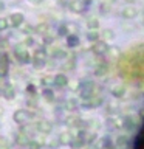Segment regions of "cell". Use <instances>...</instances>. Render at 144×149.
Wrapping results in <instances>:
<instances>
[{
  "instance_id": "6da1fadb",
  "label": "cell",
  "mask_w": 144,
  "mask_h": 149,
  "mask_svg": "<svg viewBox=\"0 0 144 149\" xmlns=\"http://www.w3.org/2000/svg\"><path fill=\"white\" fill-rule=\"evenodd\" d=\"M96 92H98V86L93 81L81 82V96H82V100L90 98V96H96Z\"/></svg>"
},
{
  "instance_id": "7a4b0ae2",
  "label": "cell",
  "mask_w": 144,
  "mask_h": 149,
  "mask_svg": "<svg viewBox=\"0 0 144 149\" xmlns=\"http://www.w3.org/2000/svg\"><path fill=\"white\" fill-rule=\"evenodd\" d=\"M36 113L34 112H30V110H22V109H19V110H16L14 112V115H12V120L16 121L17 124H25V123H28L33 116H34Z\"/></svg>"
},
{
  "instance_id": "3957f363",
  "label": "cell",
  "mask_w": 144,
  "mask_h": 149,
  "mask_svg": "<svg viewBox=\"0 0 144 149\" xmlns=\"http://www.w3.org/2000/svg\"><path fill=\"white\" fill-rule=\"evenodd\" d=\"M102 102L104 101H102L101 96H90L82 101V107H85V109H95V107H99Z\"/></svg>"
},
{
  "instance_id": "277c9868",
  "label": "cell",
  "mask_w": 144,
  "mask_h": 149,
  "mask_svg": "<svg viewBox=\"0 0 144 149\" xmlns=\"http://www.w3.org/2000/svg\"><path fill=\"white\" fill-rule=\"evenodd\" d=\"M36 127L42 134H50L51 130H53V124H51V121H48V120H40Z\"/></svg>"
},
{
  "instance_id": "5b68a950",
  "label": "cell",
  "mask_w": 144,
  "mask_h": 149,
  "mask_svg": "<svg viewBox=\"0 0 144 149\" xmlns=\"http://www.w3.org/2000/svg\"><path fill=\"white\" fill-rule=\"evenodd\" d=\"M16 58L17 61L20 64H30V54L26 53V50H23V48H16Z\"/></svg>"
},
{
  "instance_id": "8992f818",
  "label": "cell",
  "mask_w": 144,
  "mask_h": 149,
  "mask_svg": "<svg viewBox=\"0 0 144 149\" xmlns=\"http://www.w3.org/2000/svg\"><path fill=\"white\" fill-rule=\"evenodd\" d=\"M53 84H54V86H57V87H67V86H68V78H67V74H64V73L56 74V76L53 78Z\"/></svg>"
},
{
  "instance_id": "52a82bcc",
  "label": "cell",
  "mask_w": 144,
  "mask_h": 149,
  "mask_svg": "<svg viewBox=\"0 0 144 149\" xmlns=\"http://www.w3.org/2000/svg\"><path fill=\"white\" fill-rule=\"evenodd\" d=\"M8 67H9V61L6 54H0V78H3L8 73Z\"/></svg>"
},
{
  "instance_id": "ba28073f",
  "label": "cell",
  "mask_w": 144,
  "mask_h": 149,
  "mask_svg": "<svg viewBox=\"0 0 144 149\" xmlns=\"http://www.w3.org/2000/svg\"><path fill=\"white\" fill-rule=\"evenodd\" d=\"M129 143L130 141H129L127 135H119V137L115 140V149H127Z\"/></svg>"
},
{
  "instance_id": "9c48e42d",
  "label": "cell",
  "mask_w": 144,
  "mask_h": 149,
  "mask_svg": "<svg viewBox=\"0 0 144 149\" xmlns=\"http://www.w3.org/2000/svg\"><path fill=\"white\" fill-rule=\"evenodd\" d=\"M2 95L5 96V100H8V101H11L14 100V96H16V90H14V87L12 86H5L3 87V90H2Z\"/></svg>"
},
{
  "instance_id": "30bf717a",
  "label": "cell",
  "mask_w": 144,
  "mask_h": 149,
  "mask_svg": "<svg viewBox=\"0 0 144 149\" xmlns=\"http://www.w3.org/2000/svg\"><path fill=\"white\" fill-rule=\"evenodd\" d=\"M107 51H109V47H107L105 42H96L93 45V53H96V54H104Z\"/></svg>"
},
{
  "instance_id": "8fae6325",
  "label": "cell",
  "mask_w": 144,
  "mask_h": 149,
  "mask_svg": "<svg viewBox=\"0 0 144 149\" xmlns=\"http://www.w3.org/2000/svg\"><path fill=\"white\" fill-rule=\"evenodd\" d=\"M65 123H67V126H70V127H78V126L82 124V121L78 115H70L68 118L65 120Z\"/></svg>"
},
{
  "instance_id": "7c38bea8",
  "label": "cell",
  "mask_w": 144,
  "mask_h": 149,
  "mask_svg": "<svg viewBox=\"0 0 144 149\" xmlns=\"http://www.w3.org/2000/svg\"><path fill=\"white\" fill-rule=\"evenodd\" d=\"M64 107H65V110H67V112H74V110L79 107V102H78L76 100H71V98H70V100L65 101Z\"/></svg>"
},
{
  "instance_id": "4fadbf2b",
  "label": "cell",
  "mask_w": 144,
  "mask_h": 149,
  "mask_svg": "<svg viewBox=\"0 0 144 149\" xmlns=\"http://www.w3.org/2000/svg\"><path fill=\"white\" fill-rule=\"evenodd\" d=\"M84 144H85V143H84V140H82V138H79V137H73V138H71V141L68 143V146L71 148V149H81V148L84 146Z\"/></svg>"
},
{
  "instance_id": "5bb4252c",
  "label": "cell",
  "mask_w": 144,
  "mask_h": 149,
  "mask_svg": "<svg viewBox=\"0 0 144 149\" xmlns=\"http://www.w3.org/2000/svg\"><path fill=\"white\" fill-rule=\"evenodd\" d=\"M71 138H73V135L70 134V132H62L59 135V144H64V146H67V144L71 141Z\"/></svg>"
},
{
  "instance_id": "9a60e30c",
  "label": "cell",
  "mask_w": 144,
  "mask_h": 149,
  "mask_svg": "<svg viewBox=\"0 0 144 149\" xmlns=\"http://www.w3.org/2000/svg\"><path fill=\"white\" fill-rule=\"evenodd\" d=\"M123 127H125L127 130H133L135 129V120L132 116H124L123 118Z\"/></svg>"
},
{
  "instance_id": "2e32d148",
  "label": "cell",
  "mask_w": 144,
  "mask_h": 149,
  "mask_svg": "<svg viewBox=\"0 0 144 149\" xmlns=\"http://www.w3.org/2000/svg\"><path fill=\"white\" fill-rule=\"evenodd\" d=\"M107 72H109V65L104 64V62H101V64L96 67V70H95V74H96V76H105Z\"/></svg>"
},
{
  "instance_id": "e0dca14e",
  "label": "cell",
  "mask_w": 144,
  "mask_h": 149,
  "mask_svg": "<svg viewBox=\"0 0 144 149\" xmlns=\"http://www.w3.org/2000/svg\"><path fill=\"white\" fill-rule=\"evenodd\" d=\"M124 93H125V87L124 86H115V87H111V95H113L115 98L124 96Z\"/></svg>"
},
{
  "instance_id": "ac0fdd59",
  "label": "cell",
  "mask_w": 144,
  "mask_h": 149,
  "mask_svg": "<svg viewBox=\"0 0 144 149\" xmlns=\"http://www.w3.org/2000/svg\"><path fill=\"white\" fill-rule=\"evenodd\" d=\"M28 141H30V137H28L25 132H20V134L17 135V138H16V143L20 144V146H26Z\"/></svg>"
},
{
  "instance_id": "d6986e66",
  "label": "cell",
  "mask_w": 144,
  "mask_h": 149,
  "mask_svg": "<svg viewBox=\"0 0 144 149\" xmlns=\"http://www.w3.org/2000/svg\"><path fill=\"white\" fill-rule=\"evenodd\" d=\"M42 95H44V98H45L46 101H53V100H54V92L51 90L50 87L44 88V92H42Z\"/></svg>"
},
{
  "instance_id": "ffe728a7",
  "label": "cell",
  "mask_w": 144,
  "mask_h": 149,
  "mask_svg": "<svg viewBox=\"0 0 144 149\" xmlns=\"http://www.w3.org/2000/svg\"><path fill=\"white\" fill-rule=\"evenodd\" d=\"M45 58H46V53H45V50H44V48H39V50H36V51H34V59L45 61Z\"/></svg>"
},
{
  "instance_id": "44dd1931",
  "label": "cell",
  "mask_w": 144,
  "mask_h": 149,
  "mask_svg": "<svg viewBox=\"0 0 144 149\" xmlns=\"http://www.w3.org/2000/svg\"><path fill=\"white\" fill-rule=\"evenodd\" d=\"M22 20H23V17L20 16V14H14V16L11 17V22H12L14 26H19L22 23Z\"/></svg>"
},
{
  "instance_id": "7402d4cb",
  "label": "cell",
  "mask_w": 144,
  "mask_h": 149,
  "mask_svg": "<svg viewBox=\"0 0 144 149\" xmlns=\"http://www.w3.org/2000/svg\"><path fill=\"white\" fill-rule=\"evenodd\" d=\"M26 146H28V149H40V148H42V144H40V143H37L36 140H33V141L30 140Z\"/></svg>"
},
{
  "instance_id": "603a6c76",
  "label": "cell",
  "mask_w": 144,
  "mask_h": 149,
  "mask_svg": "<svg viewBox=\"0 0 144 149\" xmlns=\"http://www.w3.org/2000/svg\"><path fill=\"white\" fill-rule=\"evenodd\" d=\"M42 86H45V87H51L53 86V78H50V76H45V78H42Z\"/></svg>"
},
{
  "instance_id": "cb8c5ba5",
  "label": "cell",
  "mask_w": 144,
  "mask_h": 149,
  "mask_svg": "<svg viewBox=\"0 0 144 149\" xmlns=\"http://www.w3.org/2000/svg\"><path fill=\"white\" fill-rule=\"evenodd\" d=\"M65 56H67V53H65L64 50H60V48L53 51V58H65Z\"/></svg>"
},
{
  "instance_id": "d4e9b609",
  "label": "cell",
  "mask_w": 144,
  "mask_h": 149,
  "mask_svg": "<svg viewBox=\"0 0 144 149\" xmlns=\"http://www.w3.org/2000/svg\"><path fill=\"white\" fill-rule=\"evenodd\" d=\"M33 65H34V68H37V70H40V68H45V61L34 59V62H33Z\"/></svg>"
},
{
  "instance_id": "484cf974",
  "label": "cell",
  "mask_w": 144,
  "mask_h": 149,
  "mask_svg": "<svg viewBox=\"0 0 144 149\" xmlns=\"http://www.w3.org/2000/svg\"><path fill=\"white\" fill-rule=\"evenodd\" d=\"M67 42H68V45H70V47H76V45L79 44V40H78V37H76V36H70Z\"/></svg>"
},
{
  "instance_id": "4316f807",
  "label": "cell",
  "mask_w": 144,
  "mask_h": 149,
  "mask_svg": "<svg viewBox=\"0 0 144 149\" xmlns=\"http://www.w3.org/2000/svg\"><path fill=\"white\" fill-rule=\"evenodd\" d=\"M26 104L30 106V107H36V106H37V100H36V96L33 95V98H30V100L26 101Z\"/></svg>"
},
{
  "instance_id": "83f0119b",
  "label": "cell",
  "mask_w": 144,
  "mask_h": 149,
  "mask_svg": "<svg viewBox=\"0 0 144 149\" xmlns=\"http://www.w3.org/2000/svg\"><path fill=\"white\" fill-rule=\"evenodd\" d=\"M124 16H125V17H132V16H135V9H133V8H127V9L124 11Z\"/></svg>"
},
{
  "instance_id": "f1b7e54d",
  "label": "cell",
  "mask_w": 144,
  "mask_h": 149,
  "mask_svg": "<svg viewBox=\"0 0 144 149\" xmlns=\"http://www.w3.org/2000/svg\"><path fill=\"white\" fill-rule=\"evenodd\" d=\"M26 92H28V93H33V95H36V87H34V84H28V86H26Z\"/></svg>"
},
{
  "instance_id": "f546056e",
  "label": "cell",
  "mask_w": 144,
  "mask_h": 149,
  "mask_svg": "<svg viewBox=\"0 0 144 149\" xmlns=\"http://www.w3.org/2000/svg\"><path fill=\"white\" fill-rule=\"evenodd\" d=\"M48 146H50V148H57V146H60V144H59V140H57V138L51 140V141L48 143Z\"/></svg>"
},
{
  "instance_id": "4dcf8cb0",
  "label": "cell",
  "mask_w": 144,
  "mask_h": 149,
  "mask_svg": "<svg viewBox=\"0 0 144 149\" xmlns=\"http://www.w3.org/2000/svg\"><path fill=\"white\" fill-rule=\"evenodd\" d=\"M88 26H90V28H96L98 26V20H96V19H90V20H88Z\"/></svg>"
},
{
  "instance_id": "1f68e13d",
  "label": "cell",
  "mask_w": 144,
  "mask_h": 149,
  "mask_svg": "<svg viewBox=\"0 0 144 149\" xmlns=\"http://www.w3.org/2000/svg\"><path fill=\"white\" fill-rule=\"evenodd\" d=\"M71 8L74 9V11H81V3H78V2H74V3H71Z\"/></svg>"
},
{
  "instance_id": "d6a6232c",
  "label": "cell",
  "mask_w": 144,
  "mask_h": 149,
  "mask_svg": "<svg viewBox=\"0 0 144 149\" xmlns=\"http://www.w3.org/2000/svg\"><path fill=\"white\" fill-rule=\"evenodd\" d=\"M88 39H90V40H96L98 39V33H88Z\"/></svg>"
},
{
  "instance_id": "836d02e7",
  "label": "cell",
  "mask_w": 144,
  "mask_h": 149,
  "mask_svg": "<svg viewBox=\"0 0 144 149\" xmlns=\"http://www.w3.org/2000/svg\"><path fill=\"white\" fill-rule=\"evenodd\" d=\"M6 28V20L5 19H0V30H5Z\"/></svg>"
},
{
  "instance_id": "e575fe53",
  "label": "cell",
  "mask_w": 144,
  "mask_h": 149,
  "mask_svg": "<svg viewBox=\"0 0 144 149\" xmlns=\"http://www.w3.org/2000/svg\"><path fill=\"white\" fill-rule=\"evenodd\" d=\"M104 36L107 37V39H111V37H113V33H111L110 30H107V31L104 33Z\"/></svg>"
},
{
  "instance_id": "d590c367",
  "label": "cell",
  "mask_w": 144,
  "mask_h": 149,
  "mask_svg": "<svg viewBox=\"0 0 144 149\" xmlns=\"http://www.w3.org/2000/svg\"><path fill=\"white\" fill-rule=\"evenodd\" d=\"M71 86H73V87H71V90H78L79 82H78V81H73V82H71Z\"/></svg>"
},
{
  "instance_id": "8d00e7d4",
  "label": "cell",
  "mask_w": 144,
  "mask_h": 149,
  "mask_svg": "<svg viewBox=\"0 0 144 149\" xmlns=\"http://www.w3.org/2000/svg\"><path fill=\"white\" fill-rule=\"evenodd\" d=\"M0 146H8V141L5 138H2V137H0Z\"/></svg>"
},
{
  "instance_id": "74e56055",
  "label": "cell",
  "mask_w": 144,
  "mask_h": 149,
  "mask_svg": "<svg viewBox=\"0 0 144 149\" xmlns=\"http://www.w3.org/2000/svg\"><path fill=\"white\" fill-rule=\"evenodd\" d=\"M0 149H8V146H0Z\"/></svg>"
},
{
  "instance_id": "f35d334b",
  "label": "cell",
  "mask_w": 144,
  "mask_h": 149,
  "mask_svg": "<svg viewBox=\"0 0 144 149\" xmlns=\"http://www.w3.org/2000/svg\"><path fill=\"white\" fill-rule=\"evenodd\" d=\"M88 149H96V148H88Z\"/></svg>"
}]
</instances>
